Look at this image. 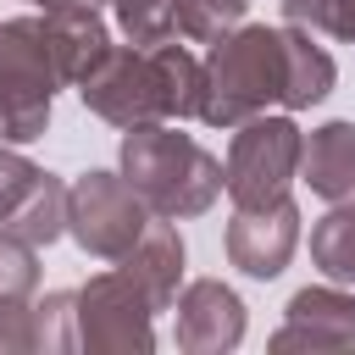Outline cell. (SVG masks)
Here are the masks:
<instances>
[{
    "label": "cell",
    "instance_id": "1",
    "mask_svg": "<svg viewBox=\"0 0 355 355\" xmlns=\"http://www.w3.org/2000/svg\"><path fill=\"white\" fill-rule=\"evenodd\" d=\"M78 100L111 128L189 122L200 116V55L178 33L155 44H111L105 61L78 83Z\"/></svg>",
    "mask_w": 355,
    "mask_h": 355
},
{
    "label": "cell",
    "instance_id": "10",
    "mask_svg": "<svg viewBox=\"0 0 355 355\" xmlns=\"http://www.w3.org/2000/svg\"><path fill=\"white\" fill-rule=\"evenodd\" d=\"M355 344V288L349 283H311L283 305V327L272 333V349H311L333 355Z\"/></svg>",
    "mask_w": 355,
    "mask_h": 355
},
{
    "label": "cell",
    "instance_id": "11",
    "mask_svg": "<svg viewBox=\"0 0 355 355\" xmlns=\"http://www.w3.org/2000/svg\"><path fill=\"white\" fill-rule=\"evenodd\" d=\"M111 266L139 283V294L155 305V316L172 311V300H178V288H183V233H178V222L150 216L144 233L133 239V250H128L122 261H111Z\"/></svg>",
    "mask_w": 355,
    "mask_h": 355
},
{
    "label": "cell",
    "instance_id": "18",
    "mask_svg": "<svg viewBox=\"0 0 355 355\" xmlns=\"http://www.w3.org/2000/svg\"><path fill=\"white\" fill-rule=\"evenodd\" d=\"M311 261L327 283H349L355 288V200L333 205L316 227H311Z\"/></svg>",
    "mask_w": 355,
    "mask_h": 355
},
{
    "label": "cell",
    "instance_id": "19",
    "mask_svg": "<svg viewBox=\"0 0 355 355\" xmlns=\"http://www.w3.org/2000/svg\"><path fill=\"white\" fill-rule=\"evenodd\" d=\"M250 0H172V33L189 44H216L227 28H239Z\"/></svg>",
    "mask_w": 355,
    "mask_h": 355
},
{
    "label": "cell",
    "instance_id": "17",
    "mask_svg": "<svg viewBox=\"0 0 355 355\" xmlns=\"http://www.w3.org/2000/svg\"><path fill=\"white\" fill-rule=\"evenodd\" d=\"M78 288H50L33 294L28 305V327H22V355H72L78 349Z\"/></svg>",
    "mask_w": 355,
    "mask_h": 355
},
{
    "label": "cell",
    "instance_id": "12",
    "mask_svg": "<svg viewBox=\"0 0 355 355\" xmlns=\"http://www.w3.org/2000/svg\"><path fill=\"white\" fill-rule=\"evenodd\" d=\"M300 183H311V194L327 200V205H349L355 200V122L333 116V122L305 133V144H300Z\"/></svg>",
    "mask_w": 355,
    "mask_h": 355
},
{
    "label": "cell",
    "instance_id": "22",
    "mask_svg": "<svg viewBox=\"0 0 355 355\" xmlns=\"http://www.w3.org/2000/svg\"><path fill=\"white\" fill-rule=\"evenodd\" d=\"M39 172H44V166H33L17 144H0V222L22 205V194L33 189V178H39Z\"/></svg>",
    "mask_w": 355,
    "mask_h": 355
},
{
    "label": "cell",
    "instance_id": "15",
    "mask_svg": "<svg viewBox=\"0 0 355 355\" xmlns=\"http://www.w3.org/2000/svg\"><path fill=\"white\" fill-rule=\"evenodd\" d=\"M283 61H288L283 67V111H311V105H322L333 94L338 67H333V55H327V44L316 33L283 22Z\"/></svg>",
    "mask_w": 355,
    "mask_h": 355
},
{
    "label": "cell",
    "instance_id": "16",
    "mask_svg": "<svg viewBox=\"0 0 355 355\" xmlns=\"http://www.w3.org/2000/svg\"><path fill=\"white\" fill-rule=\"evenodd\" d=\"M0 227H11L17 239H28L33 250H44V244L67 239V183H61L55 172H39V178H33V189L22 194V205H17Z\"/></svg>",
    "mask_w": 355,
    "mask_h": 355
},
{
    "label": "cell",
    "instance_id": "8",
    "mask_svg": "<svg viewBox=\"0 0 355 355\" xmlns=\"http://www.w3.org/2000/svg\"><path fill=\"white\" fill-rule=\"evenodd\" d=\"M222 244H227V261L244 277H255V283L283 277V266L300 250V205H294V194H283L272 205H233V222H227Z\"/></svg>",
    "mask_w": 355,
    "mask_h": 355
},
{
    "label": "cell",
    "instance_id": "20",
    "mask_svg": "<svg viewBox=\"0 0 355 355\" xmlns=\"http://www.w3.org/2000/svg\"><path fill=\"white\" fill-rule=\"evenodd\" d=\"M283 22L327 39V44H355V0H277Z\"/></svg>",
    "mask_w": 355,
    "mask_h": 355
},
{
    "label": "cell",
    "instance_id": "6",
    "mask_svg": "<svg viewBox=\"0 0 355 355\" xmlns=\"http://www.w3.org/2000/svg\"><path fill=\"white\" fill-rule=\"evenodd\" d=\"M150 222V205L128 189L122 172H78L67 183V239L94 255V261H122L133 250V239L144 233Z\"/></svg>",
    "mask_w": 355,
    "mask_h": 355
},
{
    "label": "cell",
    "instance_id": "2",
    "mask_svg": "<svg viewBox=\"0 0 355 355\" xmlns=\"http://www.w3.org/2000/svg\"><path fill=\"white\" fill-rule=\"evenodd\" d=\"M116 172H122L128 189L150 205V216H166V222L205 216V211L222 200V161H216L200 139L178 133V122L122 128Z\"/></svg>",
    "mask_w": 355,
    "mask_h": 355
},
{
    "label": "cell",
    "instance_id": "7",
    "mask_svg": "<svg viewBox=\"0 0 355 355\" xmlns=\"http://www.w3.org/2000/svg\"><path fill=\"white\" fill-rule=\"evenodd\" d=\"M78 349L89 355H150L155 349V305L139 294L128 272H94L78 288Z\"/></svg>",
    "mask_w": 355,
    "mask_h": 355
},
{
    "label": "cell",
    "instance_id": "9",
    "mask_svg": "<svg viewBox=\"0 0 355 355\" xmlns=\"http://www.w3.org/2000/svg\"><path fill=\"white\" fill-rule=\"evenodd\" d=\"M244 327H250V311L239 288H227L222 277H194L172 300V333L183 355H233L244 344Z\"/></svg>",
    "mask_w": 355,
    "mask_h": 355
},
{
    "label": "cell",
    "instance_id": "21",
    "mask_svg": "<svg viewBox=\"0 0 355 355\" xmlns=\"http://www.w3.org/2000/svg\"><path fill=\"white\" fill-rule=\"evenodd\" d=\"M116 28L128 33V44H155L172 39V0H111Z\"/></svg>",
    "mask_w": 355,
    "mask_h": 355
},
{
    "label": "cell",
    "instance_id": "5",
    "mask_svg": "<svg viewBox=\"0 0 355 355\" xmlns=\"http://www.w3.org/2000/svg\"><path fill=\"white\" fill-rule=\"evenodd\" d=\"M300 144H305V128L288 116H250L233 128V144H227V161H222V194L233 205H272L283 200L294 183H300Z\"/></svg>",
    "mask_w": 355,
    "mask_h": 355
},
{
    "label": "cell",
    "instance_id": "14",
    "mask_svg": "<svg viewBox=\"0 0 355 355\" xmlns=\"http://www.w3.org/2000/svg\"><path fill=\"white\" fill-rule=\"evenodd\" d=\"M33 294H39V250L28 239H17L11 227H0V349L22 355V327H28Z\"/></svg>",
    "mask_w": 355,
    "mask_h": 355
},
{
    "label": "cell",
    "instance_id": "4",
    "mask_svg": "<svg viewBox=\"0 0 355 355\" xmlns=\"http://www.w3.org/2000/svg\"><path fill=\"white\" fill-rule=\"evenodd\" d=\"M61 72L50 55V28L39 17H6L0 22V144H33L50 128Z\"/></svg>",
    "mask_w": 355,
    "mask_h": 355
},
{
    "label": "cell",
    "instance_id": "23",
    "mask_svg": "<svg viewBox=\"0 0 355 355\" xmlns=\"http://www.w3.org/2000/svg\"><path fill=\"white\" fill-rule=\"evenodd\" d=\"M28 6H39V11H61V6H111V0H28Z\"/></svg>",
    "mask_w": 355,
    "mask_h": 355
},
{
    "label": "cell",
    "instance_id": "3",
    "mask_svg": "<svg viewBox=\"0 0 355 355\" xmlns=\"http://www.w3.org/2000/svg\"><path fill=\"white\" fill-rule=\"evenodd\" d=\"M283 28L239 22L200 61V122L233 133L239 122L283 105Z\"/></svg>",
    "mask_w": 355,
    "mask_h": 355
},
{
    "label": "cell",
    "instance_id": "13",
    "mask_svg": "<svg viewBox=\"0 0 355 355\" xmlns=\"http://www.w3.org/2000/svg\"><path fill=\"white\" fill-rule=\"evenodd\" d=\"M44 28H50V55H55V72H61V89H78L111 50V22L100 17V6H61V11H44Z\"/></svg>",
    "mask_w": 355,
    "mask_h": 355
}]
</instances>
